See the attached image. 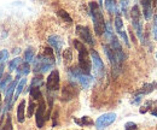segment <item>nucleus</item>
<instances>
[{
  "label": "nucleus",
  "mask_w": 157,
  "mask_h": 130,
  "mask_svg": "<svg viewBox=\"0 0 157 130\" xmlns=\"http://www.w3.org/2000/svg\"><path fill=\"white\" fill-rule=\"evenodd\" d=\"M36 107H38V105L35 104V101H34V100H30L29 106H28V112H27V116H28V117H32V116L34 114V111L36 110Z\"/></svg>",
  "instance_id": "obj_27"
},
{
  "label": "nucleus",
  "mask_w": 157,
  "mask_h": 130,
  "mask_svg": "<svg viewBox=\"0 0 157 130\" xmlns=\"http://www.w3.org/2000/svg\"><path fill=\"white\" fill-rule=\"evenodd\" d=\"M11 82H12V77H11V75L6 74L5 75V77H4V80L0 81V91L5 93L6 88L9 87V83H11Z\"/></svg>",
  "instance_id": "obj_19"
},
{
  "label": "nucleus",
  "mask_w": 157,
  "mask_h": 130,
  "mask_svg": "<svg viewBox=\"0 0 157 130\" xmlns=\"http://www.w3.org/2000/svg\"><path fill=\"white\" fill-rule=\"evenodd\" d=\"M74 46L78 52V69H80V71L86 76H90L91 69H92V61H91V58H90L86 46L78 40H74Z\"/></svg>",
  "instance_id": "obj_2"
},
{
  "label": "nucleus",
  "mask_w": 157,
  "mask_h": 130,
  "mask_svg": "<svg viewBox=\"0 0 157 130\" xmlns=\"http://www.w3.org/2000/svg\"><path fill=\"white\" fill-rule=\"evenodd\" d=\"M0 112H1V107H0Z\"/></svg>",
  "instance_id": "obj_39"
},
{
  "label": "nucleus",
  "mask_w": 157,
  "mask_h": 130,
  "mask_svg": "<svg viewBox=\"0 0 157 130\" xmlns=\"http://www.w3.org/2000/svg\"><path fill=\"white\" fill-rule=\"evenodd\" d=\"M131 16H132V24L137 32L138 37L143 41L144 40V35H143V22H141V13L139 10V6L134 5L131 10Z\"/></svg>",
  "instance_id": "obj_5"
},
{
  "label": "nucleus",
  "mask_w": 157,
  "mask_h": 130,
  "mask_svg": "<svg viewBox=\"0 0 157 130\" xmlns=\"http://www.w3.org/2000/svg\"><path fill=\"white\" fill-rule=\"evenodd\" d=\"M1 130H13L11 116H7V118H6V121H5V124L2 125V129H1Z\"/></svg>",
  "instance_id": "obj_28"
},
{
  "label": "nucleus",
  "mask_w": 157,
  "mask_h": 130,
  "mask_svg": "<svg viewBox=\"0 0 157 130\" xmlns=\"http://www.w3.org/2000/svg\"><path fill=\"white\" fill-rule=\"evenodd\" d=\"M91 58H92V63H93V68H94V71L96 75L98 77H103L104 72H105V69H104V64H103V60L100 59L98 52L96 50H92L91 51Z\"/></svg>",
  "instance_id": "obj_10"
},
{
  "label": "nucleus",
  "mask_w": 157,
  "mask_h": 130,
  "mask_svg": "<svg viewBox=\"0 0 157 130\" xmlns=\"http://www.w3.org/2000/svg\"><path fill=\"white\" fill-rule=\"evenodd\" d=\"M68 74H69L70 80H74V81L78 82L82 86V88H88L90 84H91V82H92V77L83 75L80 71V69L76 68V66L75 68H70L68 70Z\"/></svg>",
  "instance_id": "obj_4"
},
{
  "label": "nucleus",
  "mask_w": 157,
  "mask_h": 130,
  "mask_svg": "<svg viewBox=\"0 0 157 130\" xmlns=\"http://www.w3.org/2000/svg\"><path fill=\"white\" fill-rule=\"evenodd\" d=\"M115 28H116V32L120 33L122 32V28H123V22H122V18H121V15L116 12V18H115Z\"/></svg>",
  "instance_id": "obj_24"
},
{
  "label": "nucleus",
  "mask_w": 157,
  "mask_h": 130,
  "mask_svg": "<svg viewBox=\"0 0 157 130\" xmlns=\"http://www.w3.org/2000/svg\"><path fill=\"white\" fill-rule=\"evenodd\" d=\"M0 101H1V93H0Z\"/></svg>",
  "instance_id": "obj_38"
},
{
  "label": "nucleus",
  "mask_w": 157,
  "mask_h": 130,
  "mask_svg": "<svg viewBox=\"0 0 157 130\" xmlns=\"http://www.w3.org/2000/svg\"><path fill=\"white\" fill-rule=\"evenodd\" d=\"M76 34L78 35V37L88 43L90 46H94V40H93V36L91 34V30L88 27H85V25H76Z\"/></svg>",
  "instance_id": "obj_9"
},
{
  "label": "nucleus",
  "mask_w": 157,
  "mask_h": 130,
  "mask_svg": "<svg viewBox=\"0 0 157 130\" xmlns=\"http://www.w3.org/2000/svg\"><path fill=\"white\" fill-rule=\"evenodd\" d=\"M25 83H27V78H21V81L18 82V84H17V87H16V94L13 95V98H12V100L13 101H16L17 100V98L21 95V93L23 92V89H24V87H25Z\"/></svg>",
  "instance_id": "obj_17"
},
{
  "label": "nucleus",
  "mask_w": 157,
  "mask_h": 130,
  "mask_svg": "<svg viewBox=\"0 0 157 130\" xmlns=\"http://www.w3.org/2000/svg\"><path fill=\"white\" fill-rule=\"evenodd\" d=\"M21 64H22V59H21L20 57H16L15 59H12V60L9 63V69H10V71L17 70Z\"/></svg>",
  "instance_id": "obj_20"
},
{
  "label": "nucleus",
  "mask_w": 157,
  "mask_h": 130,
  "mask_svg": "<svg viewBox=\"0 0 157 130\" xmlns=\"http://www.w3.org/2000/svg\"><path fill=\"white\" fill-rule=\"evenodd\" d=\"M46 89L50 93H56L59 89V72L58 70L51 71V74L47 77L46 82Z\"/></svg>",
  "instance_id": "obj_7"
},
{
  "label": "nucleus",
  "mask_w": 157,
  "mask_h": 130,
  "mask_svg": "<svg viewBox=\"0 0 157 130\" xmlns=\"http://www.w3.org/2000/svg\"><path fill=\"white\" fill-rule=\"evenodd\" d=\"M0 63H4V61H2V59H1V52H0Z\"/></svg>",
  "instance_id": "obj_37"
},
{
  "label": "nucleus",
  "mask_w": 157,
  "mask_h": 130,
  "mask_svg": "<svg viewBox=\"0 0 157 130\" xmlns=\"http://www.w3.org/2000/svg\"><path fill=\"white\" fill-rule=\"evenodd\" d=\"M0 52H1V59H2V61L5 63V61L9 59V52H7L6 50H1Z\"/></svg>",
  "instance_id": "obj_33"
},
{
  "label": "nucleus",
  "mask_w": 157,
  "mask_h": 130,
  "mask_svg": "<svg viewBox=\"0 0 157 130\" xmlns=\"http://www.w3.org/2000/svg\"><path fill=\"white\" fill-rule=\"evenodd\" d=\"M74 121H75V123H78L80 125H93V121L90 118V117H87V116H85V117H82L80 121L76 119V118H74Z\"/></svg>",
  "instance_id": "obj_22"
},
{
  "label": "nucleus",
  "mask_w": 157,
  "mask_h": 130,
  "mask_svg": "<svg viewBox=\"0 0 157 130\" xmlns=\"http://www.w3.org/2000/svg\"><path fill=\"white\" fill-rule=\"evenodd\" d=\"M152 104H154L152 101H146V104H145V105H144V106L140 109V113H146V112H147V110L150 109V106H151Z\"/></svg>",
  "instance_id": "obj_31"
},
{
  "label": "nucleus",
  "mask_w": 157,
  "mask_h": 130,
  "mask_svg": "<svg viewBox=\"0 0 157 130\" xmlns=\"http://www.w3.org/2000/svg\"><path fill=\"white\" fill-rule=\"evenodd\" d=\"M90 10H91V16L93 19V25H94V32L96 34L100 36L105 33V20L104 16L100 11L98 2H90Z\"/></svg>",
  "instance_id": "obj_3"
},
{
  "label": "nucleus",
  "mask_w": 157,
  "mask_h": 130,
  "mask_svg": "<svg viewBox=\"0 0 157 130\" xmlns=\"http://www.w3.org/2000/svg\"><path fill=\"white\" fill-rule=\"evenodd\" d=\"M103 47H104V52H105L106 57L109 58V61H110V64L113 65V68H114V69H120V68H121V65L118 64L117 59H116V57H115V54H114L113 50L110 48V46L104 45Z\"/></svg>",
  "instance_id": "obj_13"
},
{
  "label": "nucleus",
  "mask_w": 157,
  "mask_h": 130,
  "mask_svg": "<svg viewBox=\"0 0 157 130\" xmlns=\"http://www.w3.org/2000/svg\"><path fill=\"white\" fill-rule=\"evenodd\" d=\"M124 130H138V127L134 122H127L124 124Z\"/></svg>",
  "instance_id": "obj_29"
},
{
  "label": "nucleus",
  "mask_w": 157,
  "mask_h": 130,
  "mask_svg": "<svg viewBox=\"0 0 157 130\" xmlns=\"http://www.w3.org/2000/svg\"><path fill=\"white\" fill-rule=\"evenodd\" d=\"M48 43H50L51 48L56 51L57 56H60V51H62V47H63V43H64L62 37L58 36V35H51V36H48Z\"/></svg>",
  "instance_id": "obj_12"
},
{
  "label": "nucleus",
  "mask_w": 157,
  "mask_h": 130,
  "mask_svg": "<svg viewBox=\"0 0 157 130\" xmlns=\"http://www.w3.org/2000/svg\"><path fill=\"white\" fill-rule=\"evenodd\" d=\"M44 86V80H42V77L41 76H38V77H34L33 78V81H32V84H30V87H42Z\"/></svg>",
  "instance_id": "obj_26"
},
{
  "label": "nucleus",
  "mask_w": 157,
  "mask_h": 130,
  "mask_svg": "<svg viewBox=\"0 0 157 130\" xmlns=\"http://www.w3.org/2000/svg\"><path fill=\"white\" fill-rule=\"evenodd\" d=\"M57 13H58V16L63 19V20H65V22H68V23H71V22H73V18L69 16V13H68L67 11H64V10H58Z\"/></svg>",
  "instance_id": "obj_25"
},
{
  "label": "nucleus",
  "mask_w": 157,
  "mask_h": 130,
  "mask_svg": "<svg viewBox=\"0 0 157 130\" xmlns=\"http://www.w3.org/2000/svg\"><path fill=\"white\" fill-rule=\"evenodd\" d=\"M34 56H35V52H34L33 48L25 50V51H24V60H25V63L29 64L30 61H33V60H34Z\"/></svg>",
  "instance_id": "obj_21"
},
{
  "label": "nucleus",
  "mask_w": 157,
  "mask_h": 130,
  "mask_svg": "<svg viewBox=\"0 0 157 130\" xmlns=\"http://www.w3.org/2000/svg\"><path fill=\"white\" fill-rule=\"evenodd\" d=\"M16 71H17V76H20V77L23 76L24 77V76H27V75L30 72V65L24 61V63H22L20 66H18V69Z\"/></svg>",
  "instance_id": "obj_16"
},
{
  "label": "nucleus",
  "mask_w": 157,
  "mask_h": 130,
  "mask_svg": "<svg viewBox=\"0 0 157 130\" xmlns=\"http://www.w3.org/2000/svg\"><path fill=\"white\" fill-rule=\"evenodd\" d=\"M63 57H64V59H65V63L70 61V60H71V58H73V56H71V50H70V48H68V50L63 53Z\"/></svg>",
  "instance_id": "obj_30"
},
{
  "label": "nucleus",
  "mask_w": 157,
  "mask_h": 130,
  "mask_svg": "<svg viewBox=\"0 0 157 130\" xmlns=\"http://www.w3.org/2000/svg\"><path fill=\"white\" fill-rule=\"evenodd\" d=\"M25 100L23 99L18 105V109H17V121L20 123H23L24 122V117H25Z\"/></svg>",
  "instance_id": "obj_15"
},
{
  "label": "nucleus",
  "mask_w": 157,
  "mask_h": 130,
  "mask_svg": "<svg viewBox=\"0 0 157 130\" xmlns=\"http://www.w3.org/2000/svg\"><path fill=\"white\" fill-rule=\"evenodd\" d=\"M105 7H106V10L110 12V13H116L117 12V10H116V2L115 1H113V0H106L105 1Z\"/></svg>",
  "instance_id": "obj_23"
},
{
  "label": "nucleus",
  "mask_w": 157,
  "mask_h": 130,
  "mask_svg": "<svg viewBox=\"0 0 157 130\" xmlns=\"http://www.w3.org/2000/svg\"><path fill=\"white\" fill-rule=\"evenodd\" d=\"M115 119H116V113H114V112L104 113L100 117H98V119L96 121V128L97 130H104L110 124H113L115 122Z\"/></svg>",
  "instance_id": "obj_6"
},
{
  "label": "nucleus",
  "mask_w": 157,
  "mask_h": 130,
  "mask_svg": "<svg viewBox=\"0 0 157 130\" xmlns=\"http://www.w3.org/2000/svg\"><path fill=\"white\" fill-rule=\"evenodd\" d=\"M141 6H143V12H144V17L145 19L151 18L152 16V2L150 0H145V1H140Z\"/></svg>",
  "instance_id": "obj_14"
},
{
  "label": "nucleus",
  "mask_w": 157,
  "mask_h": 130,
  "mask_svg": "<svg viewBox=\"0 0 157 130\" xmlns=\"http://www.w3.org/2000/svg\"><path fill=\"white\" fill-rule=\"evenodd\" d=\"M17 54V53H20V48H16V50H13V54Z\"/></svg>",
  "instance_id": "obj_36"
},
{
  "label": "nucleus",
  "mask_w": 157,
  "mask_h": 130,
  "mask_svg": "<svg viewBox=\"0 0 157 130\" xmlns=\"http://www.w3.org/2000/svg\"><path fill=\"white\" fill-rule=\"evenodd\" d=\"M4 68H5V63H0V80L2 77V74H4Z\"/></svg>",
  "instance_id": "obj_34"
},
{
  "label": "nucleus",
  "mask_w": 157,
  "mask_h": 130,
  "mask_svg": "<svg viewBox=\"0 0 157 130\" xmlns=\"http://www.w3.org/2000/svg\"><path fill=\"white\" fill-rule=\"evenodd\" d=\"M29 93H30V96H32V100H40V99H42L41 91L38 87H29Z\"/></svg>",
  "instance_id": "obj_18"
},
{
  "label": "nucleus",
  "mask_w": 157,
  "mask_h": 130,
  "mask_svg": "<svg viewBox=\"0 0 157 130\" xmlns=\"http://www.w3.org/2000/svg\"><path fill=\"white\" fill-rule=\"evenodd\" d=\"M78 94V89L76 87V83H69L65 84L62 89V100L63 101H69L74 98H76Z\"/></svg>",
  "instance_id": "obj_8"
},
{
  "label": "nucleus",
  "mask_w": 157,
  "mask_h": 130,
  "mask_svg": "<svg viewBox=\"0 0 157 130\" xmlns=\"http://www.w3.org/2000/svg\"><path fill=\"white\" fill-rule=\"evenodd\" d=\"M151 114H152V116H155V117H157V106L155 107V109H152V111H151Z\"/></svg>",
  "instance_id": "obj_35"
},
{
  "label": "nucleus",
  "mask_w": 157,
  "mask_h": 130,
  "mask_svg": "<svg viewBox=\"0 0 157 130\" xmlns=\"http://www.w3.org/2000/svg\"><path fill=\"white\" fill-rule=\"evenodd\" d=\"M33 61H34L33 63V70H34L35 74H45V72H47L56 64L53 50L51 47L44 48V52L36 57Z\"/></svg>",
  "instance_id": "obj_1"
},
{
  "label": "nucleus",
  "mask_w": 157,
  "mask_h": 130,
  "mask_svg": "<svg viewBox=\"0 0 157 130\" xmlns=\"http://www.w3.org/2000/svg\"><path fill=\"white\" fill-rule=\"evenodd\" d=\"M152 33H154V37L157 39V13L154 17V25H152Z\"/></svg>",
  "instance_id": "obj_32"
},
{
  "label": "nucleus",
  "mask_w": 157,
  "mask_h": 130,
  "mask_svg": "<svg viewBox=\"0 0 157 130\" xmlns=\"http://www.w3.org/2000/svg\"><path fill=\"white\" fill-rule=\"evenodd\" d=\"M45 114H46V102H45L44 99H40L39 105L36 107V113H35V119H36L38 128H44V125L46 123Z\"/></svg>",
  "instance_id": "obj_11"
}]
</instances>
